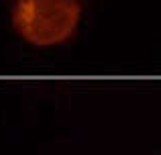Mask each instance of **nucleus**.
<instances>
[{"label": "nucleus", "mask_w": 161, "mask_h": 155, "mask_svg": "<svg viewBox=\"0 0 161 155\" xmlns=\"http://www.w3.org/2000/svg\"><path fill=\"white\" fill-rule=\"evenodd\" d=\"M82 16L80 0H16L12 25L25 41L49 47L67 41Z\"/></svg>", "instance_id": "f257e3e1"}]
</instances>
